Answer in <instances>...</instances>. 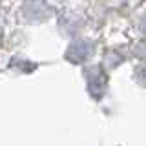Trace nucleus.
Masks as SVG:
<instances>
[{
    "label": "nucleus",
    "instance_id": "obj_1",
    "mask_svg": "<svg viewBox=\"0 0 146 146\" xmlns=\"http://www.w3.org/2000/svg\"><path fill=\"white\" fill-rule=\"evenodd\" d=\"M88 75H90L88 77V90H90V93L93 95V97H100L104 86H106V75L102 73L100 68H93Z\"/></svg>",
    "mask_w": 146,
    "mask_h": 146
},
{
    "label": "nucleus",
    "instance_id": "obj_2",
    "mask_svg": "<svg viewBox=\"0 0 146 146\" xmlns=\"http://www.w3.org/2000/svg\"><path fill=\"white\" fill-rule=\"evenodd\" d=\"M90 51H91V48L86 42H73L70 46V49H68L66 57L70 58L71 62H82V60H86V58H88Z\"/></svg>",
    "mask_w": 146,
    "mask_h": 146
},
{
    "label": "nucleus",
    "instance_id": "obj_3",
    "mask_svg": "<svg viewBox=\"0 0 146 146\" xmlns=\"http://www.w3.org/2000/svg\"><path fill=\"white\" fill-rule=\"evenodd\" d=\"M143 26H144V29H146V18H144V22H143Z\"/></svg>",
    "mask_w": 146,
    "mask_h": 146
}]
</instances>
